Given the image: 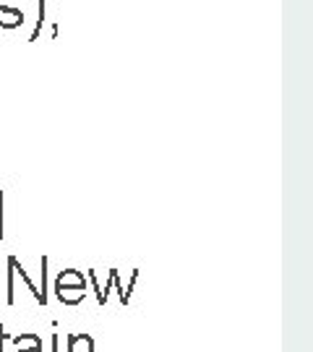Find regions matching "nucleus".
Returning a JSON list of instances; mask_svg holds the SVG:
<instances>
[{"mask_svg":"<svg viewBox=\"0 0 313 352\" xmlns=\"http://www.w3.org/2000/svg\"><path fill=\"white\" fill-rule=\"evenodd\" d=\"M37 8H39V21H37V26H34V32H32V42L42 34V24H45V0H37Z\"/></svg>","mask_w":313,"mask_h":352,"instance_id":"nucleus-6","label":"nucleus"},{"mask_svg":"<svg viewBox=\"0 0 313 352\" xmlns=\"http://www.w3.org/2000/svg\"><path fill=\"white\" fill-rule=\"evenodd\" d=\"M0 238H3V193H0Z\"/></svg>","mask_w":313,"mask_h":352,"instance_id":"nucleus-7","label":"nucleus"},{"mask_svg":"<svg viewBox=\"0 0 313 352\" xmlns=\"http://www.w3.org/2000/svg\"><path fill=\"white\" fill-rule=\"evenodd\" d=\"M55 295H58V300L63 305H78V302L87 298V287H61L55 289Z\"/></svg>","mask_w":313,"mask_h":352,"instance_id":"nucleus-3","label":"nucleus"},{"mask_svg":"<svg viewBox=\"0 0 313 352\" xmlns=\"http://www.w3.org/2000/svg\"><path fill=\"white\" fill-rule=\"evenodd\" d=\"M16 352H42V340L34 337V334H21V337H16Z\"/></svg>","mask_w":313,"mask_h":352,"instance_id":"nucleus-5","label":"nucleus"},{"mask_svg":"<svg viewBox=\"0 0 313 352\" xmlns=\"http://www.w3.org/2000/svg\"><path fill=\"white\" fill-rule=\"evenodd\" d=\"M24 24V11H16L0 3V26L3 29H16V26Z\"/></svg>","mask_w":313,"mask_h":352,"instance_id":"nucleus-2","label":"nucleus"},{"mask_svg":"<svg viewBox=\"0 0 313 352\" xmlns=\"http://www.w3.org/2000/svg\"><path fill=\"white\" fill-rule=\"evenodd\" d=\"M61 287H87V279H84L81 272H76V269H65L55 279V289Z\"/></svg>","mask_w":313,"mask_h":352,"instance_id":"nucleus-1","label":"nucleus"},{"mask_svg":"<svg viewBox=\"0 0 313 352\" xmlns=\"http://www.w3.org/2000/svg\"><path fill=\"white\" fill-rule=\"evenodd\" d=\"M8 261H11V266H13V272H16V274H19V277H21V282H24L26 287H29V292H32V295H34V300L39 302V305H45V302H47V298H45V295H42V292H39L37 287H34V282H32V279H29V274H26L24 272V266L19 264V258H8Z\"/></svg>","mask_w":313,"mask_h":352,"instance_id":"nucleus-4","label":"nucleus"}]
</instances>
